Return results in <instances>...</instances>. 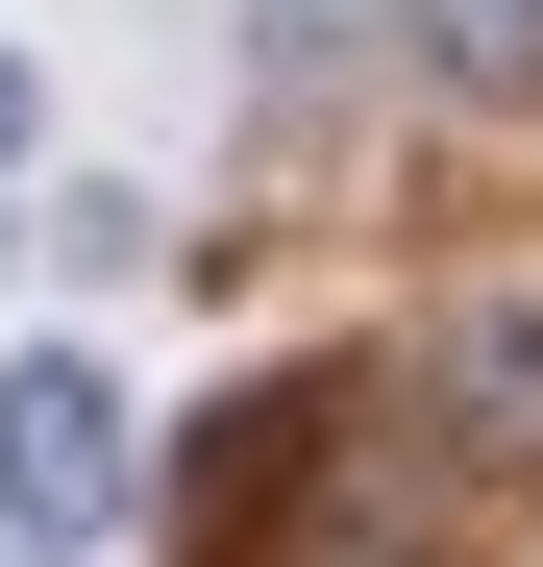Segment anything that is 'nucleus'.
<instances>
[{"mask_svg": "<svg viewBox=\"0 0 543 567\" xmlns=\"http://www.w3.org/2000/svg\"><path fill=\"white\" fill-rule=\"evenodd\" d=\"M25 148H50V50L0 25V173H25Z\"/></svg>", "mask_w": 543, "mask_h": 567, "instance_id": "7ed1b4c3", "label": "nucleus"}, {"mask_svg": "<svg viewBox=\"0 0 543 567\" xmlns=\"http://www.w3.org/2000/svg\"><path fill=\"white\" fill-rule=\"evenodd\" d=\"M0 271H25V198H0Z\"/></svg>", "mask_w": 543, "mask_h": 567, "instance_id": "20e7f679", "label": "nucleus"}, {"mask_svg": "<svg viewBox=\"0 0 543 567\" xmlns=\"http://www.w3.org/2000/svg\"><path fill=\"white\" fill-rule=\"evenodd\" d=\"M0 567H50V543H0Z\"/></svg>", "mask_w": 543, "mask_h": 567, "instance_id": "39448f33", "label": "nucleus"}, {"mask_svg": "<svg viewBox=\"0 0 543 567\" xmlns=\"http://www.w3.org/2000/svg\"><path fill=\"white\" fill-rule=\"evenodd\" d=\"M420 74H444L470 124H519V100H543V0H420Z\"/></svg>", "mask_w": 543, "mask_h": 567, "instance_id": "f03ea898", "label": "nucleus"}, {"mask_svg": "<svg viewBox=\"0 0 543 567\" xmlns=\"http://www.w3.org/2000/svg\"><path fill=\"white\" fill-rule=\"evenodd\" d=\"M346 567H371V543H346Z\"/></svg>", "mask_w": 543, "mask_h": 567, "instance_id": "423d86ee", "label": "nucleus"}, {"mask_svg": "<svg viewBox=\"0 0 543 567\" xmlns=\"http://www.w3.org/2000/svg\"><path fill=\"white\" fill-rule=\"evenodd\" d=\"M148 518V395L100 346H0V543H50V567H100Z\"/></svg>", "mask_w": 543, "mask_h": 567, "instance_id": "f257e3e1", "label": "nucleus"}]
</instances>
